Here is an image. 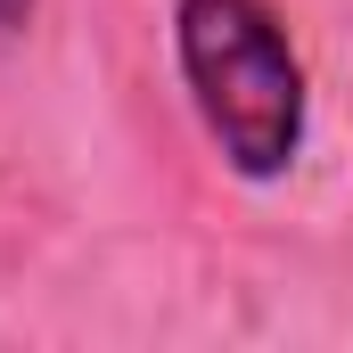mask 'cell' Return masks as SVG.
Listing matches in <instances>:
<instances>
[{
    "label": "cell",
    "instance_id": "obj_1",
    "mask_svg": "<svg viewBox=\"0 0 353 353\" xmlns=\"http://www.w3.org/2000/svg\"><path fill=\"white\" fill-rule=\"evenodd\" d=\"M173 58L222 173L255 189L296 173L312 132V90L271 0H173Z\"/></svg>",
    "mask_w": 353,
    "mask_h": 353
},
{
    "label": "cell",
    "instance_id": "obj_2",
    "mask_svg": "<svg viewBox=\"0 0 353 353\" xmlns=\"http://www.w3.org/2000/svg\"><path fill=\"white\" fill-rule=\"evenodd\" d=\"M25 17H33V0H0V33H17Z\"/></svg>",
    "mask_w": 353,
    "mask_h": 353
}]
</instances>
